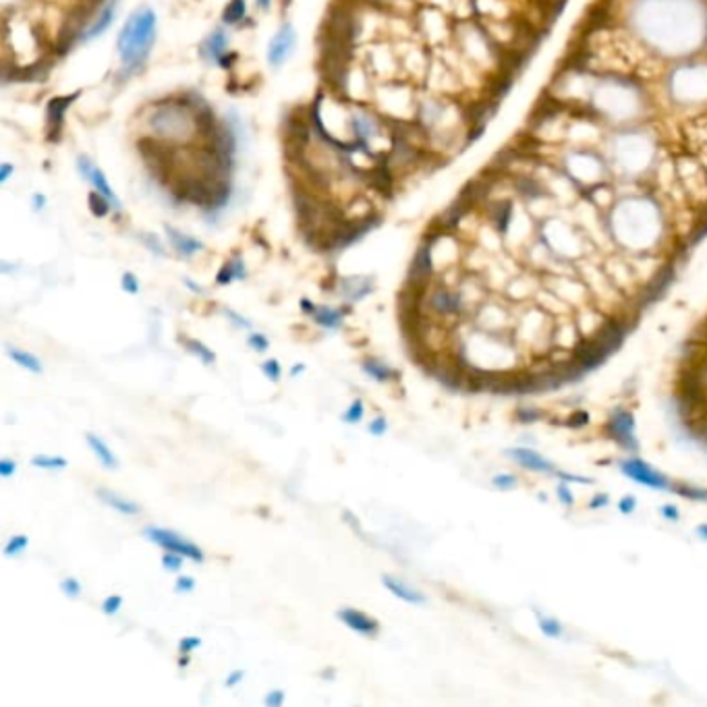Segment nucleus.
Returning <instances> with one entry per match:
<instances>
[{
	"label": "nucleus",
	"instance_id": "1",
	"mask_svg": "<svg viewBox=\"0 0 707 707\" xmlns=\"http://www.w3.org/2000/svg\"><path fill=\"white\" fill-rule=\"evenodd\" d=\"M154 40H156V13L143 6L127 19V23L118 33L116 50L121 55L123 65L127 69L139 67L150 55Z\"/></svg>",
	"mask_w": 707,
	"mask_h": 707
},
{
	"label": "nucleus",
	"instance_id": "2",
	"mask_svg": "<svg viewBox=\"0 0 707 707\" xmlns=\"http://www.w3.org/2000/svg\"><path fill=\"white\" fill-rule=\"evenodd\" d=\"M143 538L150 540L152 544L160 545L162 550H168V552H177L185 558H189L193 562H204V550H199L197 545L189 542L187 538L170 531V529H160V527H145L143 531Z\"/></svg>",
	"mask_w": 707,
	"mask_h": 707
},
{
	"label": "nucleus",
	"instance_id": "3",
	"mask_svg": "<svg viewBox=\"0 0 707 707\" xmlns=\"http://www.w3.org/2000/svg\"><path fill=\"white\" fill-rule=\"evenodd\" d=\"M603 432L610 440L620 444L628 452H635L639 448L637 438H635V417L630 411L618 407L608 415V421L603 425Z\"/></svg>",
	"mask_w": 707,
	"mask_h": 707
},
{
	"label": "nucleus",
	"instance_id": "4",
	"mask_svg": "<svg viewBox=\"0 0 707 707\" xmlns=\"http://www.w3.org/2000/svg\"><path fill=\"white\" fill-rule=\"evenodd\" d=\"M620 471L628 479H633L641 486H647L653 490H670L668 477L652 469L647 462H643L641 459H626V461L620 462Z\"/></svg>",
	"mask_w": 707,
	"mask_h": 707
},
{
	"label": "nucleus",
	"instance_id": "5",
	"mask_svg": "<svg viewBox=\"0 0 707 707\" xmlns=\"http://www.w3.org/2000/svg\"><path fill=\"white\" fill-rule=\"evenodd\" d=\"M295 44H297L295 28L291 23H282L280 29L276 31V35L270 40V46H268V62L272 65L274 69L284 65V60L293 52Z\"/></svg>",
	"mask_w": 707,
	"mask_h": 707
},
{
	"label": "nucleus",
	"instance_id": "6",
	"mask_svg": "<svg viewBox=\"0 0 707 707\" xmlns=\"http://www.w3.org/2000/svg\"><path fill=\"white\" fill-rule=\"evenodd\" d=\"M336 618L345 626H349L351 630L359 633V635H365V637H376L378 630H380V623L374 616H369L365 612H359L355 608H340L336 612Z\"/></svg>",
	"mask_w": 707,
	"mask_h": 707
},
{
	"label": "nucleus",
	"instance_id": "7",
	"mask_svg": "<svg viewBox=\"0 0 707 707\" xmlns=\"http://www.w3.org/2000/svg\"><path fill=\"white\" fill-rule=\"evenodd\" d=\"M430 307L440 318H457L462 313V299L459 293L448 289H435L430 295Z\"/></svg>",
	"mask_w": 707,
	"mask_h": 707
},
{
	"label": "nucleus",
	"instance_id": "8",
	"mask_svg": "<svg viewBox=\"0 0 707 707\" xmlns=\"http://www.w3.org/2000/svg\"><path fill=\"white\" fill-rule=\"evenodd\" d=\"M506 455L517 464H520L523 469H529V471H535V473H556L558 471L545 457H542L540 452H535L531 448H508Z\"/></svg>",
	"mask_w": 707,
	"mask_h": 707
},
{
	"label": "nucleus",
	"instance_id": "9",
	"mask_svg": "<svg viewBox=\"0 0 707 707\" xmlns=\"http://www.w3.org/2000/svg\"><path fill=\"white\" fill-rule=\"evenodd\" d=\"M382 585L394 596V598H399V599H403V601H407V603H411V606H421V603H425L428 599H425V596L419 591V589H415V587H411L408 583H405L403 579H399V577H392V574H384L382 577Z\"/></svg>",
	"mask_w": 707,
	"mask_h": 707
},
{
	"label": "nucleus",
	"instance_id": "10",
	"mask_svg": "<svg viewBox=\"0 0 707 707\" xmlns=\"http://www.w3.org/2000/svg\"><path fill=\"white\" fill-rule=\"evenodd\" d=\"M338 291L343 295V299L355 303V301L363 299L365 295H369L374 291V278L372 276H351V278H343L338 284Z\"/></svg>",
	"mask_w": 707,
	"mask_h": 707
},
{
	"label": "nucleus",
	"instance_id": "11",
	"mask_svg": "<svg viewBox=\"0 0 707 707\" xmlns=\"http://www.w3.org/2000/svg\"><path fill=\"white\" fill-rule=\"evenodd\" d=\"M430 276H432V253H430V247L421 245L419 251L415 253V257H413V264H411L408 284H421V286H425V282H428Z\"/></svg>",
	"mask_w": 707,
	"mask_h": 707
},
{
	"label": "nucleus",
	"instance_id": "12",
	"mask_svg": "<svg viewBox=\"0 0 707 707\" xmlns=\"http://www.w3.org/2000/svg\"><path fill=\"white\" fill-rule=\"evenodd\" d=\"M361 369L372 378V380L380 382V384H388V382L401 380V374L396 369H392L388 363H384L376 357H363L361 359Z\"/></svg>",
	"mask_w": 707,
	"mask_h": 707
},
{
	"label": "nucleus",
	"instance_id": "13",
	"mask_svg": "<svg viewBox=\"0 0 707 707\" xmlns=\"http://www.w3.org/2000/svg\"><path fill=\"white\" fill-rule=\"evenodd\" d=\"M116 11H118V2L116 0H110L108 4L100 11V15L96 17V21L89 26V28L85 29L83 31V42H89V40H96V38H100L106 29L112 26V21H114V15H116Z\"/></svg>",
	"mask_w": 707,
	"mask_h": 707
},
{
	"label": "nucleus",
	"instance_id": "14",
	"mask_svg": "<svg viewBox=\"0 0 707 707\" xmlns=\"http://www.w3.org/2000/svg\"><path fill=\"white\" fill-rule=\"evenodd\" d=\"M98 498H100L106 506H110L112 511H116V513H121V515L133 517V515H139V513H141V506H139L137 502L129 500V498H123L121 494L110 491L106 490V488H100V490H98Z\"/></svg>",
	"mask_w": 707,
	"mask_h": 707
},
{
	"label": "nucleus",
	"instance_id": "15",
	"mask_svg": "<svg viewBox=\"0 0 707 707\" xmlns=\"http://www.w3.org/2000/svg\"><path fill=\"white\" fill-rule=\"evenodd\" d=\"M351 313V307H340V309H334V307H326V305H316V311L311 313L313 316V322L318 326L322 328H340L343 322H345V316Z\"/></svg>",
	"mask_w": 707,
	"mask_h": 707
},
{
	"label": "nucleus",
	"instance_id": "16",
	"mask_svg": "<svg viewBox=\"0 0 707 707\" xmlns=\"http://www.w3.org/2000/svg\"><path fill=\"white\" fill-rule=\"evenodd\" d=\"M166 237H168V241H170L172 249H174L179 255H183V257H191L193 253H197V251H201V249H204L201 241L193 239V237H189V235H183V233H179V230H177V228H172V226H166Z\"/></svg>",
	"mask_w": 707,
	"mask_h": 707
},
{
	"label": "nucleus",
	"instance_id": "17",
	"mask_svg": "<svg viewBox=\"0 0 707 707\" xmlns=\"http://www.w3.org/2000/svg\"><path fill=\"white\" fill-rule=\"evenodd\" d=\"M85 440H87V446L91 448V452L96 455V459L102 462L106 469H116V467H118V461H116L114 452L110 450L108 444H106L100 435L87 432V434H85Z\"/></svg>",
	"mask_w": 707,
	"mask_h": 707
},
{
	"label": "nucleus",
	"instance_id": "18",
	"mask_svg": "<svg viewBox=\"0 0 707 707\" xmlns=\"http://www.w3.org/2000/svg\"><path fill=\"white\" fill-rule=\"evenodd\" d=\"M224 48H226V33L222 29H216L212 31L204 44H201V56L208 58V60H222V55H224Z\"/></svg>",
	"mask_w": 707,
	"mask_h": 707
},
{
	"label": "nucleus",
	"instance_id": "19",
	"mask_svg": "<svg viewBox=\"0 0 707 707\" xmlns=\"http://www.w3.org/2000/svg\"><path fill=\"white\" fill-rule=\"evenodd\" d=\"M6 353H9V357H11L17 365H21L23 369H28L31 374H42V372H44L40 359H38L33 353H29V351L17 349V347H6Z\"/></svg>",
	"mask_w": 707,
	"mask_h": 707
},
{
	"label": "nucleus",
	"instance_id": "20",
	"mask_svg": "<svg viewBox=\"0 0 707 707\" xmlns=\"http://www.w3.org/2000/svg\"><path fill=\"white\" fill-rule=\"evenodd\" d=\"M94 187H96V191H100L104 197H108L110 199V204H112V208H116V210H121V201H118V197L112 193V189H110V185H108V181H106V177H104V172L100 170V168H96L94 166V170L89 172V179H87Z\"/></svg>",
	"mask_w": 707,
	"mask_h": 707
},
{
	"label": "nucleus",
	"instance_id": "21",
	"mask_svg": "<svg viewBox=\"0 0 707 707\" xmlns=\"http://www.w3.org/2000/svg\"><path fill=\"white\" fill-rule=\"evenodd\" d=\"M181 340H183L185 349H187L191 355H195L197 359H201L206 365H212V363L216 361V355H214V351H212V349H208L204 343H199V340H195V338H187V336H183Z\"/></svg>",
	"mask_w": 707,
	"mask_h": 707
},
{
	"label": "nucleus",
	"instance_id": "22",
	"mask_svg": "<svg viewBox=\"0 0 707 707\" xmlns=\"http://www.w3.org/2000/svg\"><path fill=\"white\" fill-rule=\"evenodd\" d=\"M75 98H77V94H73V96H69V98H55V100L48 104V123L55 125V127H60L65 110L71 106V102H73Z\"/></svg>",
	"mask_w": 707,
	"mask_h": 707
},
{
	"label": "nucleus",
	"instance_id": "23",
	"mask_svg": "<svg viewBox=\"0 0 707 707\" xmlns=\"http://www.w3.org/2000/svg\"><path fill=\"white\" fill-rule=\"evenodd\" d=\"M87 199H89V201H87V206H89V212H91V214H94L96 218H104L110 212V208H112V204H110L108 197H104L100 191H91Z\"/></svg>",
	"mask_w": 707,
	"mask_h": 707
},
{
	"label": "nucleus",
	"instance_id": "24",
	"mask_svg": "<svg viewBox=\"0 0 707 707\" xmlns=\"http://www.w3.org/2000/svg\"><path fill=\"white\" fill-rule=\"evenodd\" d=\"M243 17H245V0H230V2L224 6V13H222V21H224V23L235 26V23H239Z\"/></svg>",
	"mask_w": 707,
	"mask_h": 707
},
{
	"label": "nucleus",
	"instance_id": "25",
	"mask_svg": "<svg viewBox=\"0 0 707 707\" xmlns=\"http://www.w3.org/2000/svg\"><path fill=\"white\" fill-rule=\"evenodd\" d=\"M31 464L38 467V469H50V471H55V469H65L69 464V461L65 457H56V455H35L31 459Z\"/></svg>",
	"mask_w": 707,
	"mask_h": 707
},
{
	"label": "nucleus",
	"instance_id": "26",
	"mask_svg": "<svg viewBox=\"0 0 707 707\" xmlns=\"http://www.w3.org/2000/svg\"><path fill=\"white\" fill-rule=\"evenodd\" d=\"M670 490L682 496V498H689V500L707 502V490H701V488H693V486H686V484H670Z\"/></svg>",
	"mask_w": 707,
	"mask_h": 707
},
{
	"label": "nucleus",
	"instance_id": "27",
	"mask_svg": "<svg viewBox=\"0 0 707 707\" xmlns=\"http://www.w3.org/2000/svg\"><path fill=\"white\" fill-rule=\"evenodd\" d=\"M363 415H365V405H363V401H361V399H355L353 403L349 405V408L340 415V419H343L345 423H359V421L363 419Z\"/></svg>",
	"mask_w": 707,
	"mask_h": 707
},
{
	"label": "nucleus",
	"instance_id": "28",
	"mask_svg": "<svg viewBox=\"0 0 707 707\" xmlns=\"http://www.w3.org/2000/svg\"><path fill=\"white\" fill-rule=\"evenodd\" d=\"M538 623H540V628L544 633L545 637H552V639H558L562 635V625L554 618H547L544 614H538Z\"/></svg>",
	"mask_w": 707,
	"mask_h": 707
},
{
	"label": "nucleus",
	"instance_id": "29",
	"mask_svg": "<svg viewBox=\"0 0 707 707\" xmlns=\"http://www.w3.org/2000/svg\"><path fill=\"white\" fill-rule=\"evenodd\" d=\"M28 545H29L28 535H13V538L9 540V544L4 545V554H6L9 558H17Z\"/></svg>",
	"mask_w": 707,
	"mask_h": 707
},
{
	"label": "nucleus",
	"instance_id": "30",
	"mask_svg": "<svg viewBox=\"0 0 707 707\" xmlns=\"http://www.w3.org/2000/svg\"><path fill=\"white\" fill-rule=\"evenodd\" d=\"M247 345H249L255 353H266V351L270 349V340H268V336H264L262 332H253V334H249Z\"/></svg>",
	"mask_w": 707,
	"mask_h": 707
},
{
	"label": "nucleus",
	"instance_id": "31",
	"mask_svg": "<svg viewBox=\"0 0 707 707\" xmlns=\"http://www.w3.org/2000/svg\"><path fill=\"white\" fill-rule=\"evenodd\" d=\"M60 591L67 598H79L82 596V583L75 577H67V579L60 581Z\"/></svg>",
	"mask_w": 707,
	"mask_h": 707
},
{
	"label": "nucleus",
	"instance_id": "32",
	"mask_svg": "<svg viewBox=\"0 0 707 707\" xmlns=\"http://www.w3.org/2000/svg\"><path fill=\"white\" fill-rule=\"evenodd\" d=\"M183 558L185 556H181V554H177V552H168L166 550V554L162 556V567L166 569V571H172V572H179L181 569H183Z\"/></svg>",
	"mask_w": 707,
	"mask_h": 707
},
{
	"label": "nucleus",
	"instance_id": "33",
	"mask_svg": "<svg viewBox=\"0 0 707 707\" xmlns=\"http://www.w3.org/2000/svg\"><path fill=\"white\" fill-rule=\"evenodd\" d=\"M491 484L498 488V490H502V491H508V490H513V488H517V477L515 475H511V473H502V475H496L494 479H491Z\"/></svg>",
	"mask_w": 707,
	"mask_h": 707
},
{
	"label": "nucleus",
	"instance_id": "34",
	"mask_svg": "<svg viewBox=\"0 0 707 707\" xmlns=\"http://www.w3.org/2000/svg\"><path fill=\"white\" fill-rule=\"evenodd\" d=\"M262 372L266 374V378H268V380H272V382H278L280 380V376H282L280 363H278L276 359H268V361H264V363H262Z\"/></svg>",
	"mask_w": 707,
	"mask_h": 707
},
{
	"label": "nucleus",
	"instance_id": "35",
	"mask_svg": "<svg viewBox=\"0 0 707 707\" xmlns=\"http://www.w3.org/2000/svg\"><path fill=\"white\" fill-rule=\"evenodd\" d=\"M587 423H589V413L583 411V408L572 411L571 415H569V419H567V425H569V428H583V425H587Z\"/></svg>",
	"mask_w": 707,
	"mask_h": 707
},
{
	"label": "nucleus",
	"instance_id": "36",
	"mask_svg": "<svg viewBox=\"0 0 707 707\" xmlns=\"http://www.w3.org/2000/svg\"><path fill=\"white\" fill-rule=\"evenodd\" d=\"M233 280H237V276H235V268H233V262L228 260L222 268H220V272L216 274V282L218 284H230Z\"/></svg>",
	"mask_w": 707,
	"mask_h": 707
},
{
	"label": "nucleus",
	"instance_id": "37",
	"mask_svg": "<svg viewBox=\"0 0 707 707\" xmlns=\"http://www.w3.org/2000/svg\"><path fill=\"white\" fill-rule=\"evenodd\" d=\"M121 286H123V291H125V293H129V295H137V293H139V280H137L135 274L133 272L123 274V278H121Z\"/></svg>",
	"mask_w": 707,
	"mask_h": 707
},
{
	"label": "nucleus",
	"instance_id": "38",
	"mask_svg": "<svg viewBox=\"0 0 707 707\" xmlns=\"http://www.w3.org/2000/svg\"><path fill=\"white\" fill-rule=\"evenodd\" d=\"M515 417H517L518 421H523V423H533V421L542 419L544 415H542V411H538V408L523 407V408H518L517 415H515Z\"/></svg>",
	"mask_w": 707,
	"mask_h": 707
},
{
	"label": "nucleus",
	"instance_id": "39",
	"mask_svg": "<svg viewBox=\"0 0 707 707\" xmlns=\"http://www.w3.org/2000/svg\"><path fill=\"white\" fill-rule=\"evenodd\" d=\"M123 606V598L121 596H108V598L102 601V612L108 614V616H114Z\"/></svg>",
	"mask_w": 707,
	"mask_h": 707
},
{
	"label": "nucleus",
	"instance_id": "40",
	"mask_svg": "<svg viewBox=\"0 0 707 707\" xmlns=\"http://www.w3.org/2000/svg\"><path fill=\"white\" fill-rule=\"evenodd\" d=\"M508 220H511V206H502L496 212V228L504 233L508 228Z\"/></svg>",
	"mask_w": 707,
	"mask_h": 707
},
{
	"label": "nucleus",
	"instance_id": "41",
	"mask_svg": "<svg viewBox=\"0 0 707 707\" xmlns=\"http://www.w3.org/2000/svg\"><path fill=\"white\" fill-rule=\"evenodd\" d=\"M193 589H195V581H193L191 577L181 574V577L174 581V591H177V594H189Z\"/></svg>",
	"mask_w": 707,
	"mask_h": 707
},
{
	"label": "nucleus",
	"instance_id": "42",
	"mask_svg": "<svg viewBox=\"0 0 707 707\" xmlns=\"http://www.w3.org/2000/svg\"><path fill=\"white\" fill-rule=\"evenodd\" d=\"M388 430V421L386 417H376L369 425H367V432L372 435H384Z\"/></svg>",
	"mask_w": 707,
	"mask_h": 707
},
{
	"label": "nucleus",
	"instance_id": "43",
	"mask_svg": "<svg viewBox=\"0 0 707 707\" xmlns=\"http://www.w3.org/2000/svg\"><path fill=\"white\" fill-rule=\"evenodd\" d=\"M199 645H201V639H199V637H183V639L179 641V650H181V653L193 652V650H197Z\"/></svg>",
	"mask_w": 707,
	"mask_h": 707
},
{
	"label": "nucleus",
	"instance_id": "44",
	"mask_svg": "<svg viewBox=\"0 0 707 707\" xmlns=\"http://www.w3.org/2000/svg\"><path fill=\"white\" fill-rule=\"evenodd\" d=\"M264 703L268 707H280L284 703V693L278 691V689H276V691H270V693L264 697Z\"/></svg>",
	"mask_w": 707,
	"mask_h": 707
},
{
	"label": "nucleus",
	"instance_id": "45",
	"mask_svg": "<svg viewBox=\"0 0 707 707\" xmlns=\"http://www.w3.org/2000/svg\"><path fill=\"white\" fill-rule=\"evenodd\" d=\"M15 471H17V462L13 461V459H2V461H0V475H2L4 479H9Z\"/></svg>",
	"mask_w": 707,
	"mask_h": 707
},
{
	"label": "nucleus",
	"instance_id": "46",
	"mask_svg": "<svg viewBox=\"0 0 707 707\" xmlns=\"http://www.w3.org/2000/svg\"><path fill=\"white\" fill-rule=\"evenodd\" d=\"M558 498H560V502H562L564 506H572V504H574V496H572V491L569 490L567 484H560V486H558Z\"/></svg>",
	"mask_w": 707,
	"mask_h": 707
},
{
	"label": "nucleus",
	"instance_id": "47",
	"mask_svg": "<svg viewBox=\"0 0 707 707\" xmlns=\"http://www.w3.org/2000/svg\"><path fill=\"white\" fill-rule=\"evenodd\" d=\"M224 313H226V318L235 324L237 328H251V322L249 320H245L243 316H239L237 311H230V309H224Z\"/></svg>",
	"mask_w": 707,
	"mask_h": 707
},
{
	"label": "nucleus",
	"instance_id": "48",
	"mask_svg": "<svg viewBox=\"0 0 707 707\" xmlns=\"http://www.w3.org/2000/svg\"><path fill=\"white\" fill-rule=\"evenodd\" d=\"M635 506H637V500H635L633 496H625V498L618 502V511L625 513V515H630V513L635 511Z\"/></svg>",
	"mask_w": 707,
	"mask_h": 707
},
{
	"label": "nucleus",
	"instance_id": "49",
	"mask_svg": "<svg viewBox=\"0 0 707 707\" xmlns=\"http://www.w3.org/2000/svg\"><path fill=\"white\" fill-rule=\"evenodd\" d=\"M243 677H245V672H243V670H235V672H230V674H228V679L224 680V686H226V689H230V686H237V684L243 680Z\"/></svg>",
	"mask_w": 707,
	"mask_h": 707
},
{
	"label": "nucleus",
	"instance_id": "50",
	"mask_svg": "<svg viewBox=\"0 0 707 707\" xmlns=\"http://www.w3.org/2000/svg\"><path fill=\"white\" fill-rule=\"evenodd\" d=\"M662 517L668 518V520H679V508L672 506V504H666V506H662Z\"/></svg>",
	"mask_w": 707,
	"mask_h": 707
},
{
	"label": "nucleus",
	"instance_id": "51",
	"mask_svg": "<svg viewBox=\"0 0 707 707\" xmlns=\"http://www.w3.org/2000/svg\"><path fill=\"white\" fill-rule=\"evenodd\" d=\"M608 496L606 494H598L589 500V508H601V506H608Z\"/></svg>",
	"mask_w": 707,
	"mask_h": 707
},
{
	"label": "nucleus",
	"instance_id": "52",
	"mask_svg": "<svg viewBox=\"0 0 707 707\" xmlns=\"http://www.w3.org/2000/svg\"><path fill=\"white\" fill-rule=\"evenodd\" d=\"M145 245L147 247H152L154 249V253L156 255H162V247H160V243H158V239L154 237V235H150L147 239H145Z\"/></svg>",
	"mask_w": 707,
	"mask_h": 707
},
{
	"label": "nucleus",
	"instance_id": "53",
	"mask_svg": "<svg viewBox=\"0 0 707 707\" xmlns=\"http://www.w3.org/2000/svg\"><path fill=\"white\" fill-rule=\"evenodd\" d=\"M11 174H13V166H11V164H2V170H0V183H6Z\"/></svg>",
	"mask_w": 707,
	"mask_h": 707
},
{
	"label": "nucleus",
	"instance_id": "54",
	"mask_svg": "<svg viewBox=\"0 0 707 707\" xmlns=\"http://www.w3.org/2000/svg\"><path fill=\"white\" fill-rule=\"evenodd\" d=\"M301 307H303L305 313H313V311H316V305H313L309 299H301Z\"/></svg>",
	"mask_w": 707,
	"mask_h": 707
},
{
	"label": "nucleus",
	"instance_id": "55",
	"mask_svg": "<svg viewBox=\"0 0 707 707\" xmlns=\"http://www.w3.org/2000/svg\"><path fill=\"white\" fill-rule=\"evenodd\" d=\"M33 201H35V204H33V210H42V208H44V204H46L44 195H35V197H33Z\"/></svg>",
	"mask_w": 707,
	"mask_h": 707
},
{
	"label": "nucleus",
	"instance_id": "56",
	"mask_svg": "<svg viewBox=\"0 0 707 707\" xmlns=\"http://www.w3.org/2000/svg\"><path fill=\"white\" fill-rule=\"evenodd\" d=\"M697 535H699L703 542H707V525H699V527H697Z\"/></svg>",
	"mask_w": 707,
	"mask_h": 707
},
{
	"label": "nucleus",
	"instance_id": "57",
	"mask_svg": "<svg viewBox=\"0 0 707 707\" xmlns=\"http://www.w3.org/2000/svg\"><path fill=\"white\" fill-rule=\"evenodd\" d=\"M301 372H305V365H303V363H299V365H293V367H291V376H299Z\"/></svg>",
	"mask_w": 707,
	"mask_h": 707
},
{
	"label": "nucleus",
	"instance_id": "58",
	"mask_svg": "<svg viewBox=\"0 0 707 707\" xmlns=\"http://www.w3.org/2000/svg\"><path fill=\"white\" fill-rule=\"evenodd\" d=\"M257 6H260V9H268V6H270V0H257Z\"/></svg>",
	"mask_w": 707,
	"mask_h": 707
},
{
	"label": "nucleus",
	"instance_id": "59",
	"mask_svg": "<svg viewBox=\"0 0 707 707\" xmlns=\"http://www.w3.org/2000/svg\"><path fill=\"white\" fill-rule=\"evenodd\" d=\"M187 664H189V657H187V655H183V657L179 659V666H187Z\"/></svg>",
	"mask_w": 707,
	"mask_h": 707
}]
</instances>
